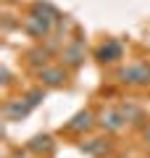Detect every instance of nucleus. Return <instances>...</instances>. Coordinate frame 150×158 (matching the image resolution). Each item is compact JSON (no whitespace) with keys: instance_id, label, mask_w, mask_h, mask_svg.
Wrapping results in <instances>:
<instances>
[{"instance_id":"nucleus-1","label":"nucleus","mask_w":150,"mask_h":158,"mask_svg":"<svg viewBox=\"0 0 150 158\" xmlns=\"http://www.w3.org/2000/svg\"><path fill=\"white\" fill-rule=\"evenodd\" d=\"M121 82H129V85H148L150 82V69L145 63H134V66L124 69L121 71Z\"/></svg>"},{"instance_id":"nucleus-2","label":"nucleus","mask_w":150,"mask_h":158,"mask_svg":"<svg viewBox=\"0 0 150 158\" xmlns=\"http://www.w3.org/2000/svg\"><path fill=\"white\" fill-rule=\"evenodd\" d=\"M100 124L106 127L108 132H121L124 129V116H121V111H113V108H106V111L100 113Z\"/></svg>"},{"instance_id":"nucleus-3","label":"nucleus","mask_w":150,"mask_h":158,"mask_svg":"<svg viewBox=\"0 0 150 158\" xmlns=\"http://www.w3.org/2000/svg\"><path fill=\"white\" fill-rule=\"evenodd\" d=\"M40 79H42L45 85L56 87V85H63V82H66V74H63L61 69H56V66H45L42 71H40Z\"/></svg>"},{"instance_id":"nucleus-4","label":"nucleus","mask_w":150,"mask_h":158,"mask_svg":"<svg viewBox=\"0 0 150 158\" xmlns=\"http://www.w3.org/2000/svg\"><path fill=\"white\" fill-rule=\"evenodd\" d=\"M32 111V103H24V100H13V103H8L6 106V116L11 118V121H16V118H21V116H27V113Z\"/></svg>"},{"instance_id":"nucleus-5","label":"nucleus","mask_w":150,"mask_h":158,"mask_svg":"<svg viewBox=\"0 0 150 158\" xmlns=\"http://www.w3.org/2000/svg\"><path fill=\"white\" fill-rule=\"evenodd\" d=\"M90 127H92V113H90V111H79L77 116L71 118L69 129H71V132H87Z\"/></svg>"},{"instance_id":"nucleus-6","label":"nucleus","mask_w":150,"mask_h":158,"mask_svg":"<svg viewBox=\"0 0 150 158\" xmlns=\"http://www.w3.org/2000/svg\"><path fill=\"white\" fill-rule=\"evenodd\" d=\"M63 61H66L69 66H79V63L84 61V48L79 45V42H74V45H69L66 50H63Z\"/></svg>"},{"instance_id":"nucleus-7","label":"nucleus","mask_w":150,"mask_h":158,"mask_svg":"<svg viewBox=\"0 0 150 158\" xmlns=\"http://www.w3.org/2000/svg\"><path fill=\"white\" fill-rule=\"evenodd\" d=\"M27 29L34 34V37H45V34H48V29H50V24L42 21L40 16H27Z\"/></svg>"},{"instance_id":"nucleus-8","label":"nucleus","mask_w":150,"mask_h":158,"mask_svg":"<svg viewBox=\"0 0 150 158\" xmlns=\"http://www.w3.org/2000/svg\"><path fill=\"white\" fill-rule=\"evenodd\" d=\"M34 16H40V19H42V21H56V16H58V13H56V8H53V6H48V3H37V6H34Z\"/></svg>"},{"instance_id":"nucleus-9","label":"nucleus","mask_w":150,"mask_h":158,"mask_svg":"<svg viewBox=\"0 0 150 158\" xmlns=\"http://www.w3.org/2000/svg\"><path fill=\"white\" fill-rule=\"evenodd\" d=\"M119 56H121V48H119V42H108V45L100 50V61H116Z\"/></svg>"},{"instance_id":"nucleus-10","label":"nucleus","mask_w":150,"mask_h":158,"mask_svg":"<svg viewBox=\"0 0 150 158\" xmlns=\"http://www.w3.org/2000/svg\"><path fill=\"white\" fill-rule=\"evenodd\" d=\"M82 150L90 153V156H103V153H106V142L103 140H90V142L82 145Z\"/></svg>"},{"instance_id":"nucleus-11","label":"nucleus","mask_w":150,"mask_h":158,"mask_svg":"<svg viewBox=\"0 0 150 158\" xmlns=\"http://www.w3.org/2000/svg\"><path fill=\"white\" fill-rule=\"evenodd\" d=\"M53 148V142H50V137L48 135H37L32 140V145H29V150H37V153H42V150H50Z\"/></svg>"},{"instance_id":"nucleus-12","label":"nucleus","mask_w":150,"mask_h":158,"mask_svg":"<svg viewBox=\"0 0 150 158\" xmlns=\"http://www.w3.org/2000/svg\"><path fill=\"white\" fill-rule=\"evenodd\" d=\"M119 111H121V116H124V121H140V108L137 106H121L119 108Z\"/></svg>"},{"instance_id":"nucleus-13","label":"nucleus","mask_w":150,"mask_h":158,"mask_svg":"<svg viewBox=\"0 0 150 158\" xmlns=\"http://www.w3.org/2000/svg\"><path fill=\"white\" fill-rule=\"evenodd\" d=\"M40 98H42V92H32V95H29V103H32V106H37Z\"/></svg>"},{"instance_id":"nucleus-14","label":"nucleus","mask_w":150,"mask_h":158,"mask_svg":"<svg viewBox=\"0 0 150 158\" xmlns=\"http://www.w3.org/2000/svg\"><path fill=\"white\" fill-rule=\"evenodd\" d=\"M145 140L150 142V121H148V129H145Z\"/></svg>"}]
</instances>
